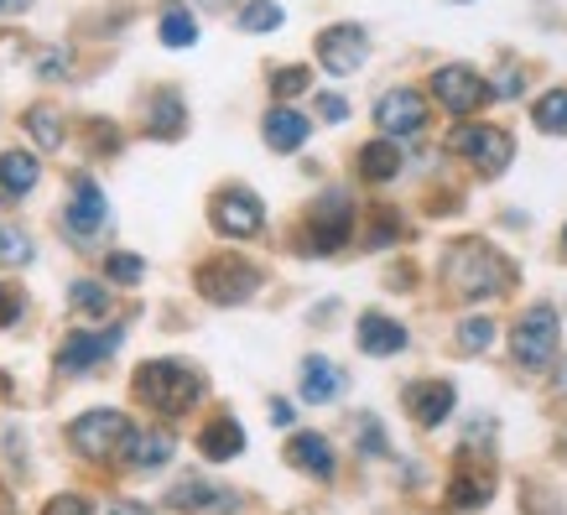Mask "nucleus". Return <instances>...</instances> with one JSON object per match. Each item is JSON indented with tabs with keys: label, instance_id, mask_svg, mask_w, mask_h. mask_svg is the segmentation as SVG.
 Listing matches in <instances>:
<instances>
[{
	"label": "nucleus",
	"instance_id": "nucleus-1",
	"mask_svg": "<svg viewBox=\"0 0 567 515\" xmlns=\"http://www.w3.org/2000/svg\"><path fill=\"white\" fill-rule=\"evenodd\" d=\"M136 395L152 406V412L162 416H183L204 395V380H198V370L183 360H152V364H141V375H136Z\"/></svg>",
	"mask_w": 567,
	"mask_h": 515
},
{
	"label": "nucleus",
	"instance_id": "nucleus-2",
	"mask_svg": "<svg viewBox=\"0 0 567 515\" xmlns=\"http://www.w3.org/2000/svg\"><path fill=\"white\" fill-rule=\"evenodd\" d=\"M447 281H453L458 297H499L511 287V266H505V256H495L489 245L464 240L453 250V260H447Z\"/></svg>",
	"mask_w": 567,
	"mask_h": 515
},
{
	"label": "nucleus",
	"instance_id": "nucleus-3",
	"mask_svg": "<svg viewBox=\"0 0 567 515\" xmlns=\"http://www.w3.org/2000/svg\"><path fill=\"white\" fill-rule=\"evenodd\" d=\"M198 287H204L208 302L235 308V302H245V297H256L260 271L240 256H219V260H208V266H198Z\"/></svg>",
	"mask_w": 567,
	"mask_h": 515
},
{
	"label": "nucleus",
	"instance_id": "nucleus-4",
	"mask_svg": "<svg viewBox=\"0 0 567 515\" xmlns=\"http://www.w3.org/2000/svg\"><path fill=\"white\" fill-rule=\"evenodd\" d=\"M125 437H131V422H125V412H110V406L84 412L69 428V443L79 447L84 459H110V453H121Z\"/></svg>",
	"mask_w": 567,
	"mask_h": 515
},
{
	"label": "nucleus",
	"instance_id": "nucleus-5",
	"mask_svg": "<svg viewBox=\"0 0 567 515\" xmlns=\"http://www.w3.org/2000/svg\"><path fill=\"white\" fill-rule=\"evenodd\" d=\"M516 360L526 364V370H542V364H551V354H557V312L547 308V302H536L532 312H520L516 323Z\"/></svg>",
	"mask_w": 567,
	"mask_h": 515
},
{
	"label": "nucleus",
	"instance_id": "nucleus-6",
	"mask_svg": "<svg viewBox=\"0 0 567 515\" xmlns=\"http://www.w3.org/2000/svg\"><path fill=\"white\" fill-rule=\"evenodd\" d=\"M208 219L229 240H250V235H260V224H266V208H260V198L250 188H224L214 198V208H208Z\"/></svg>",
	"mask_w": 567,
	"mask_h": 515
},
{
	"label": "nucleus",
	"instance_id": "nucleus-7",
	"mask_svg": "<svg viewBox=\"0 0 567 515\" xmlns=\"http://www.w3.org/2000/svg\"><path fill=\"white\" fill-rule=\"evenodd\" d=\"M447 146H453L458 156H468L474 167H484L489 177L505 172V162H511V136H505L499 125H458Z\"/></svg>",
	"mask_w": 567,
	"mask_h": 515
},
{
	"label": "nucleus",
	"instance_id": "nucleus-8",
	"mask_svg": "<svg viewBox=\"0 0 567 515\" xmlns=\"http://www.w3.org/2000/svg\"><path fill=\"white\" fill-rule=\"evenodd\" d=\"M432 94H437V104L443 110H453V115H468V110H480L495 89L484 84L474 69H464V63H447V69L432 73Z\"/></svg>",
	"mask_w": 567,
	"mask_h": 515
},
{
	"label": "nucleus",
	"instance_id": "nucleus-9",
	"mask_svg": "<svg viewBox=\"0 0 567 515\" xmlns=\"http://www.w3.org/2000/svg\"><path fill=\"white\" fill-rule=\"evenodd\" d=\"M349 219H354V204H349L344 193H328L312 204V219H308V250L328 256V250H339L349 240Z\"/></svg>",
	"mask_w": 567,
	"mask_h": 515
},
{
	"label": "nucleus",
	"instance_id": "nucleus-10",
	"mask_svg": "<svg viewBox=\"0 0 567 515\" xmlns=\"http://www.w3.org/2000/svg\"><path fill=\"white\" fill-rule=\"evenodd\" d=\"M121 339H125L121 328H104V333L79 328V333H69V339H63V349H58V370H63V375H84V370H94L104 354H115V349H121Z\"/></svg>",
	"mask_w": 567,
	"mask_h": 515
},
{
	"label": "nucleus",
	"instance_id": "nucleus-11",
	"mask_svg": "<svg viewBox=\"0 0 567 515\" xmlns=\"http://www.w3.org/2000/svg\"><path fill=\"white\" fill-rule=\"evenodd\" d=\"M375 125L385 136H416L427 125V100L416 89H391L375 100Z\"/></svg>",
	"mask_w": 567,
	"mask_h": 515
},
{
	"label": "nucleus",
	"instance_id": "nucleus-12",
	"mask_svg": "<svg viewBox=\"0 0 567 515\" xmlns=\"http://www.w3.org/2000/svg\"><path fill=\"white\" fill-rule=\"evenodd\" d=\"M104 219H110V204H104V188L94 183V177H73V204L69 214H63V224H69V235H79V240H89V235H100Z\"/></svg>",
	"mask_w": 567,
	"mask_h": 515
},
{
	"label": "nucleus",
	"instance_id": "nucleus-13",
	"mask_svg": "<svg viewBox=\"0 0 567 515\" xmlns=\"http://www.w3.org/2000/svg\"><path fill=\"white\" fill-rule=\"evenodd\" d=\"M318 58H323L328 73H354L370 58V42H364L360 27H328L318 37Z\"/></svg>",
	"mask_w": 567,
	"mask_h": 515
},
{
	"label": "nucleus",
	"instance_id": "nucleus-14",
	"mask_svg": "<svg viewBox=\"0 0 567 515\" xmlns=\"http://www.w3.org/2000/svg\"><path fill=\"white\" fill-rule=\"evenodd\" d=\"M406 412H412L422 428L447 422V412H453V385H447V380H422V385H412V391H406Z\"/></svg>",
	"mask_w": 567,
	"mask_h": 515
},
{
	"label": "nucleus",
	"instance_id": "nucleus-15",
	"mask_svg": "<svg viewBox=\"0 0 567 515\" xmlns=\"http://www.w3.org/2000/svg\"><path fill=\"white\" fill-rule=\"evenodd\" d=\"M308 131H312V121L297 115V110H287V104H276L271 115H266V125H260V136H266L271 152H297V146L308 141Z\"/></svg>",
	"mask_w": 567,
	"mask_h": 515
},
{
	"label": "nucleus",
	"instance_id": "nucleus-16",
	"mask_svg": "<svg viewBox=\"0 0 567 515\" xmlns=\"http://www.w3.org/2000/svg\"><path fill=\"white\" fill-rule=\"evenodd\" d=\"M173 505L177 511H193V515H224L235 499H229V490H214V484H204V480H177Z\"/></svg>",
	"mask_w": 567,
	"mask_h": 515
},
{
	"label": "nucleus",
	"instance_id": "nucleus-17",
	"mask_svg": "<svg viewBox=\"0 0 567 515\" xmlns=\"http://www.w3.org/2000/svg\"><path fill=\"white\" fill-rule=\"evenodd\" d=\"M198 447H204L214 464H229V459H240V453H245L240 422H235V416H214V422L204 428V437H198Z\"/></svg>",
	"mask_w": 567,
	"mask_h": 515
},
{
	"label": "nucleus",
	"instance_id": "nucleus-18",
	"mask_svg": "<svg viewBox=\"0 0 567 515\" xmlns=\"http://www.w3.org/2000/svg\"><path fill=\"white\" fill-rule=\"evenodd\" d=\"M287 459H292L297 468H308L312 480H333V447H328V437H318V432H297L292 447H287Z\"/></svg>",
	"mask_w": 567,
	"mask_h": 515
},
{
	"label": "nucleus",
	"instance_id": "nucleus-19",
	"mask_svg": "<svg viewBox=\"0 0 567 515\" xmlns=\"http://www.w3.org/2000/svg\"><path fill=\"white\" fill-rule=\"evenodd\" d=\"M37 177H42V162H37L32 152H0V193H6V198L32 193Z\"/></svg>",
	"mask_w": 567,
	"mask_h": 515
},
{
	"label": "nucleus",
	"instance_id": "nucleus-20",
	"mask_svg": "<svg viewBox=\"0 0 567 515\" xmlns=\"http://www.w3.org/2000/svg\"><path fill=\"white\" fill-rule=\"evenodd\" d=\"M360 349L364 354H401L406 349V328L380 318V312H364L360 318Z\"/></svg>",
	"mask_w": 567,
	"mask_h": 515
},
{
	"label": "nucleus",
	"instance_id": "nucleus-21",
	"mask_svg": "<svg viewBox=\"0 0 567 515\" xmlns=\"http://www.w3.org/2000/svg\"><path fill=\"white\" fill-rule=\"evenodd\" d=\"M339 391H344V375H339L323 354H312V360L302 364V401H312V406H318V401H333Z\"/></svg>",
	"mask_w": 567,
	"mask_h": 515
},
{
	"label": "nucleus",
	"instance_id": "nucleus-22",
	"mask_svg": "<svg viewBox=\"0 0 567 515\" xmlns=\"http://www.w3.org/2000/svg\"><path fill=\"white\" fill-rule=\"evenodd\" d=\"M125 453H131V464L136 468H162L167 459H173V437H167V432H136L131 428Z\"/></svg>",
	"mask_w": 567,
	"mask_h": 515
},
{
	"label": "nucleus",
	"instance_id": "nucleus-23",
	"mask_svg": "<svg viewBox=\"0 0 567 515\" xmlns=\"http://www.w3.org/2000/svg\"><path fill=\"white\" fill-rule=\"evenodd\" d=\"M183 121H188V110H183V100H177L173 89H162V94L152 100V136H156V141L183 136Z\"/></svg>",
	"mask_w": 567,
	"mask_h": 515
},
{
	"label": "nucleus",
	"instance_id": "nucleus-24",
	"mask_svg": "<svg viewBox=\"0 0 567 515\" xmlns=\"http://www.w3.org/2000/svg\"><path fill=\"white\" fill-rule=\"evenodd\" d=\"M360 172L370 183H391L395 172H401V152H395V141H370L360 152Z\"/></svg>",
	"mask_w": 567,
	"mask_h": 515
},
{
	"label": "nucleus",
	"instance_id": "nucleus-25",
	"mask_svg": "<svg viewBox=\"0 0 567 515\" xmlns=\"http://www.w3.org/2000/svg\"><path fill=\"white\" fill-rule=\"evenodd\" d=\"M536 125L547 136H567V89H551L547 100H536Z\"/></svg>",
	"mask_w": 567,
	"mask_h": 515
},
{
	"label": "nucleus",
	"instance_id": "nucleus-26",
	"mask_svg": "<svg viewBox=\"0 0 567 515\" xmlns=\"http://www.w3.org/2000/svg\"><path fill=\"white\" fill-rule=\"evenodd\" d=\"M162 42H167V48H193V42H198V21H193L183 6H173V11L162 17Z\"/></svg>",
	"mask_w": 567,
	"mask_h": 515
},
{
	"label": "nucleus",
	"instance_id": "nucleus-27",
	"mask_svg": "<svg viewBox=\"0 0 567 515\" xmlns=\"http://www.w3.org/2000/svg\"><path fill=\"white\" fill-rule=\"evenodd\" d=\"M27 131L37 136V146H63V121H58V110H48V104H37L32 115H27Z\"/></svg>",
	"mask_w": 567,
	"mask_h": 515
},
{
	"label": "nucleus",
	"instance_id": "nucleus-28",
	"mask_svg": "<svg viewBox=\"0 0 567 515\" xmlns=\"http://www.w3.org/2000/svg\"><path fill=\"white\" fill-rule=\"evenodd\" d=\"M69 302H73V312H89V318H104V312H110V292H104L100 281H73Z\"/></svg>",
	"mask_w": 567,
	"mask_h": 515
},
{
	"label": "nucleus",
	"instance_id": "nucleus-29",
	"mask_svg": "<svg viewBox=\"0 0 567 515\" xmlns=\"http://www.w3.org/2000/svg\"><path fill=\"white\" fill-rule=\"evenodd\" d=\"M240 27L245 32H276L281 27V6H271V0H250L240 11Z\"/></svg>",
	"mask_w": 567,
	"mask_h": 515
},
{
	"label": "nucleus",
	"instance_id": "nucleus-30",
	"mask_svg": "<svg viewBox=\"0 0 567 515\" xmlns=\"http://www.w3.org/2000/svg\"><path fill=\"white\" fill-rule=\"evenodd\" d=\"M0 260L6 266H27L32 260V240L21 235L17 224H0Z\"/></svg>",
	"mask_w": 567,
	"mask_h": 515
},
{
	"label": "nucleus",
	"instance_id": "nucleus-31",
	"mask_svg": "<svg viewBox=\"0 0 567 515\" xmlns=\"http://www.w3.org/2000/svg\"><path fill=\"white\" fill-rule=\"evenodd\" d=\"M308 84H312V73L302 69V63H297V69H276L271 73V94H276V100H297Z\"/></svg>",
	"mask_w": 567,
	"mask_h": 515
},
{
	"label": "nucleus",
	"instance_id": "nucleus-32",
	"mask_svg": "<svg viewBox=\"0 0 567 515\" xmlns=\"http://www.w3.org/2000/svg\"><path fill=\"white\" fill-rule=\"evenodd\" d=\"M484 499H489V480H468V474L453 480V505H458V511H474Z\"/></svg>",
	"mask_w": 567,
	"mask_h": 515
},
{
	"label": "nucleus",
	"instance_id": "nucleus-33",
	"mask_svg": "<svg viewBox=\"0 0 567 515\" xmlns=\"http://www.w3.org/2000/svg\"><path fill=\"white\" fill-rule=\"evenodd\" d=\"M104 276L131 287V281H141V276H146V266H141V256H110V260H104Z\"/></svg>",
	"mask_w": 567,
	"mask_h": 515
},
{
	"label": "nucleus",
	"instance_id": "nucleus-34",
	"mask_svg": "<svg viewBox=\"0 0 567 515\" xmlns=\"http://www.w3.org/2000/svg\"><path fill=\"white\" fill-rule=\"evenodd\" d=\"M489 339H495V323L489 318H468L464 333H458V349H489Z\"/></svg>",
	"mask_w": 567,
	"mask_h": 515
},
{
	"label": "nucleus",
	"instance_id": "nucleus-35",
	"mask_svg": "<svg viewBox=\"0 0 567 515\" xmlns=\"http://www.w3.org/2000/svg\"><path fill=\"white\" fill-rule=\"evenodd\" d=\"M21 308H27V297H21V287H6V281H0V328H11V323H17Z\"/></svg>",
	"mask_w": 567,
	"mask_h": 515
},
{
	"label": "nucleus",
	"instance_id": "nucleus-36",
	"mask_svg": "<svg viewBox=\"0 0 567 515\" xmlns=\"http://www.w3.org/2000/svg\"><path fill=\"white\" fill-rule=\"evenodd\" d=\"M42 515H94V505H89L84 495H58Z\"/></svg>",
	"mask_w": 567,
	"mask_h": 515
},
{
	"label": "nucleus",
	"instance_id": "nucleus-37",
	"mask_svg": "<svg viewBox=\"0 0 567 515\" xmlns=\"http://www.w3.org/2000/svg\"><path fill=\"white\" fill-rule=\"evenodd\" d=\"M360 443H364V453H375V459L385 453V432H380L375 416H364V422H360Z\"/></svg>",
	"mask_w": 567,
	"mask_h": 515
},
{
	"label": "nucleus",
	"instance_id": "nucleus-38",
	"mask_svg": "<svg viewBox=\"0 0 567 515\" xmlns=\"http://www.w3.org/2000/svg\"><path fill=\"white\" fill-rule=\"evenodd\" d=\"M318 115H323V121H333V125H339V121H349V104L339 100V94H323V100H318Z\"/></svg>",
	"mask_w": 567,
	"mask_h": 515
},
{
	"label": "nucleus",
	"instance_id": "nucleus-39",
	"mask_svg": "<svg viewBox=\"0 0 567 515\" xmlns=\"http://www.w3.org/2000/svg\"><path fill=\"white\" fill-rule=\"evenodd\" d=\"M37 69L48 73V79H58V73L69 69V52H48V58H42V63H37Z\"/></svg>",
	"mask_w": 567,
	"mask_h": 515
},
{
	"label": "nucleus",
	"instance_id": "nucleus-40",
	"mask_svg": "<svg viewBox=\"0 0 567 515\" xmlns=\"http://www.w3.org/2000/svg\"><path fill=\"white\" fill-rule=\"evenodd\" d=\"M271 422L276 428H292V401H271Z\"/></svg>",
	"mask_w": 567,
	"mask_h": 515
},
{
	"label": "nucleus",
	"instance_id": "nucleus-41",
	"mask_svg": "<svg viewBox=\"0 0 567 515\" xmlns=\"http://www.w3.org/2000/svg\"><path fill=\"white\" fill-rule=\"evenodd\" d=\"M27 6H32V0H0V17H21Z\"/></svg>",
	"mask_w": 567,
	"mask_h": 515
},
{
	"label": "nucleus",
	"instance_id": "nucleus-42",
	"mask_svg": "<svg viewBox=\"0 0 567 515\" xmlns=\"http://www.w3.org/2000/svg\"><path fill=\"white\" fill-rule=\"evenodd\" d=\"M110 515H152V511H146V505H115Z\"/></svg>",
	"mask_w": 567,
	"mask_h": 515
},
{
	"label": "nucleus",
	"instance_id": "nucleus-43",
	"mask_svg": "<svg viewBox=\"0 0 567 515\" xmlns=\"http://www.w3.org/2000/svg\"><path fill=\"white\" fill-rule=\"evenodd\" d=\"M0 515H11V499H6V490H0Z\"/></svg>",
	"mask_w": 567,
	"mask_h": 515
},
{
	"label": "nucleus",
	"instance_id": "nucleus-44",
	"mask_svg": "<svg viewBox=\"0 0 567 515\" xmlns=\"http://www.w3.org/2000/svg\"><path fill=\"white\" fill-rule=\"evenodd\" d=\"M204 6H208V11H224V6H229V0H204Z\"/></svg>",
	"mask_w": 567,
	"mask_h": 515
},
{
	"label": "nucleus",
	"instance_id": "nucleus-45",
	"mask_svg": "<svg viewBox=\"0 0 567 515\" xmlns=\"http://www.w3.org/2000/svg\"><path fill=\"white\" fill-rule=\"evenodd\" d=\"M563 370H567V364H563ZM557 391H567V375H557Z\"/></svg>",
	"mask_w": 567,
	"mask_h": 515
},
{
	"label": "nucleus",
	"instance_id": "nucleus-46",
	"mask_svg": "<svg viewBox=\"0 0 567 515\" xmlns=\"http://www.w3.org/2000/svg\"><path fill=\"white\" fill-rule=\"evenodd\" d=\"M563 245H567V229H563Z\"/></svg>",
	"mask_w": 567,
	"mask_h": 515
}]
</instances>
